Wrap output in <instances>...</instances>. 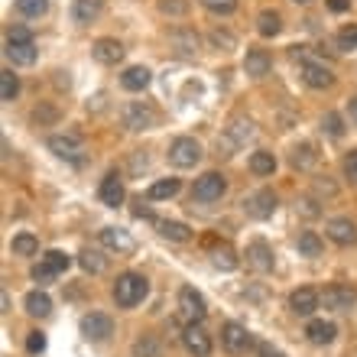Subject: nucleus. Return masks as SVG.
I'll use <instances>...</instances> for the list:
<instances>
[{
  "mask_svg": "<svg viewBox=\"0 0 357 357\" xmlns=\"http://www.w3.org/2000/svg\"><path fill=\"white\" fill-rule=\"evenodd\" d=\"M121 85L127 88V91H143V88L150 85V68H143V66L127 68L121 75Z\"/></svg>",
  "mask_w": 357,
  "mask_h": 357,
  "instance_id": "393cba45",
  "label": "nucleus"
},
{
  "mask_svg": "<svg viewBox=\"0 0 357 357\" xmlns=\"http://www.w3.org/2000/svg\"><path fill=\"white\" fill-rule=\"evenodd\" d=\"M26 312L29 315H36V319L49 315V312H52V302H49L46 292H29L26 296Z\"/></svg>",
  "mask_w": 357,
  "mask_h": 357,
  "instance_id": "cd10ccee",
  "label": "nucleus"
},
{
  "mask_svg": "<svg viewBox=\"0 0 357 357\" xmlns=\"http://www.w3.org/2000/svg\"><path fill=\"white\" fill-rule=\"evenodd\" d=\"M260 357H282L276 348H270V344H260Z\"/></svg>",
  "mask_w": 357,
  "mask_h": 357,
  "instance_id": "864d4df0",
  "label": "nucleus"
},
{
  "mask_svg": "<svg viewBox=\"0 0 357 357\" xmlns=\"http://www.w3.org/2000/svg\"><path fill=\"white\" fill-rule=\"evenodd\" d=\"M91 56L101 62V66H117L123 59V46L117 43V39H98L91 46Z\"/></svg>",
  "mask_w": 357,
  "mask_h": 357,
  "instance_id": "f3484780",
  "label": "nucleus"
},
{
  "mask_svg": "<svg viewBox=\"0 0 357 357\" xmlns=\"http://www.w3.org/2000/svg\"><path fill=\"white\" fill-rule=\"evenodd\" d=\"M338 49H357V26H344L338 33Z\"/></svg>",
  "mask_w": 357,
  "mask_h": 357,
  "instance_id": "a18cd8bd",
  "label": "nucleus"
},
{
  "mask_svg": "<svg viewBox=\"0 0 357 357\" xmlns=\"http://www.w3.org/2000/svg\"><path fill=\"white\" fill-rule=\"evenodd\" d=\"M3 52L13 66H33L36 62V43H7Z\"/></svg>",
  "mask_w": 357,
  "mask_h": 357,
  "instance_id": "412c9836",
  "label": "nucleus"
},
{
  "mask_svg": "<svg viewBox=\"0 0 357 357\" xmlns=\"http://www.w3.org/2000/svg\"><path fill=\"white\" fill-rule=\"evenodd\" d=\"M205 299H202V292H195L192 286H182L178 289V315L188 321V325H198V321L205 319Z\"/></svg>",
  "mask_w": 357,
  "mask_h": 357,
  "instance_id": "20e7f679",
  "label": "nucleus"
},
{
  "mask_svg": "<svg viewBox=\"0 0 357 357\" xmlns=\"http://www.w3.org/2000/svg\"><path fill=\"white\" fill-rule=\"evenodd\" d=\"M198 160H202V146H198V140H192V137H178V140H172L169 162L176 166V169H192Z\"/></svg>",
  "mask_w": 357,
  "mask_h": 357,
  "instance_id": "f03ea898",
  "label": "nucleus"
},
{
  "mask_svg": "<svg viewBox=\"0 0 357 357\" xmlns=\"http://www.w3.org/2000/svg\"><path fill=\"white\" fill-rule=\"evenodd\" d=\"M211 43H215L218 49H234V36H231L227 29H215V33H211Z\"/></svg>",
  "mask_w": 357,
  "mask_h": 357,
  "instance_id": "de8ad7c7",
  "label": "nucleus"
},
{
  "mask_svg": "<svg viewBox=\"0 0 357 357\" xmlns=\"http://www.w3.org/2000/svg\"><path fill=\"white\" fill-rule=\"evenodd\" d=\"M227 192V182L221 172H205V176L195 182V188H192V198L195 202H205V205H211V202H221V195Z\"/></svg>",
  "mask_w": 357,
  "mask_h": 357,
  "instance_id": "7ed1b4c3",
  "label": "nucleus"
},
{
  "mask_svg": "<svg viewBox=\"0 0 357 357\" xmlns=\"http://www.w3.org/2000/svg\"><path fill=\"white\" fill-rule=\"evenodd\" d=\"M101 202H104L107 208H117V205L123 202V185H121V178L114 176V172L101 182Z\"/></svg>",
  "mask_w": 357,
  "mask_h": 357,
  "instance_id": "b1692460",
  "label": "nucleus"
},
{
  "mask_svg": "<svg viewBox=\"0 0 357 357\" xmlns=\"http://www.w3.org/2000/svg\"><path fill=\"white\" fill-rule=\"evenodd\" d=\"M29 276H33V280H36V282H39V286H49V282L56 280L59 273H52V270H49V266H46V264H43V260H39V264H36V266H33V270H29Z\"/></svg>",
  "mask_w": 357,
  "mask_h": 357,
  "instance_id": "37998d69",
  "label": "nucleus"
},
{
  "mask_svg": "<svg viewBox=\"0 0 357 357\" xmlns=\"http://www.w3.org/2000/svg\"><path fill=\"white\" fill-rule=\"evenodd\" d=\"M273 169H276V160H273V153L260 150L250 156V172H257V176H273Z\"/></svg>",
  "mask_w": 357,
  "mask_h": 357,
  "instance_id": "c756f323",
  "label": "nucleus"
},
{
  "mask_svg": "<svg viewBox=\"0 0 357 357\" xmlns=\"http://www.w3.org/2000/svg\"><path fill=\"white\" fill-rule=\"evenodd\" d=\"M160 13H166V17H185L188 0H160Z\"/></svg>",
  "mask_w": 357,
  "mask_h": 357,
  "instance_id": "ea45409f",
  "label": "nucleus"
},
{
  "mask_svg": "<svg viewBox=\"0 0 357 357\" xmlns=\"http://www.w3.org/2000/svg\"><path fill=\"white\" fill-rule=\"evenodd\" d=\"M348 111H351V121L357 123V94H354V98H351V101H348Z\"/></svg>",
  "mask_w": 357,
  "mask_h": 357,
  "instance_id": "5fc2aeb1",
  "label": "nucleus"
},
{
  "mask_svg": "<svg viewBox=\"0 0 357 357\" xmlns=\"http://www.w3.org/2000/svg\"><path fill=\"white\" fill-rule=\"evenodd\" d=\"M17 10L23 17H43L49 10V0H17Z\"/></svg>",
  "mask_w": 357,
  "mask_h": 357,
  "instance_id": "e433bc0d",
  "label": "nucleus"
},
{
  "mask_svg": "<svg viewBox=\"0 0 357 357\" xmlns=\"http://www.w3.org/2000/svg\"><path fill=\"white\" fill-rule=\"evenodd\" d=\"M257 137L254 130V121H247V117H234V121L227 123V130H225V146H247V143Z\"/></svg>",
  "mask_w": 357,
  "mask_h": 357,
  "instance_id": "9b49d317",
  "label": "nucleus"
},
{
  "mask_svg": "<svg viewBox=\"0 0 357 357\" xmlns=\"http://www.w3.org/2000/svg\"><path fill=\"white\" fill-rule=\"evenodd\" d=\"M325 231H328V237L335 241V244H341V247H348V244H354L357 241V227H354L351 218H331L328 225H325Z\"/></svg>",
  "mask_w": 357,
  "mask_h": 357,
  "instance_id": "dca6fc26",
  "label": "nucleus"
},
{
  "mask_svg": "<svg viewBox=\"0 0 357 357\" xmlns=\"http://www.w3.org/2000/svg\"><path fill=\"white\" fill-rule=\"evenodd\" d=\"M321 130L328 133V137H335V140H338L341 133H344V123H341L338 114H325V117H321Z\"/></svg>",
  "mask_w": 357,
  "mask_h": 357,
  "instance_id": "a19ab883",
  "label": "nucleus"
},
{
  "mask_svg": "<svg viewBox=\"0 0 357 357\" xmlns=\"http://www.w3.org/2000/svg\"><path fill=\"white\" fill-rule=\"evenodd\" d=\"M78 264L85 266L88 273H101L104 270V257L98 254V250H82V254H78Z\"/></svg>",
  "mask_w": 357,
  "mask_h": 357,
  "instance_id": "4c0bfd02",
  "label": "nucleus"
},
{
  "mask_svg": "<svg viewBox=\"0 0 357 357\" xmlns=\"http://www.w3.org/2000/svg\"><path fill=\"white\" fill-rule=\"evenodd\" d=\"M26 351L29 354H43V351H46V335H43V331H29Z\"/></svg>",
  "mask_w": 357,
  "mask_h": 357,
  "instance_id": "c03bdc74",
  "label": "nucleus"
},
{
  "mask_svg": "<svg viewBox=\"0 0 357 357\" xmlns=\"http://www.w3.org/2000/svg\"><path fill=\"white\" fill-rule=\"evenodd\" d=\"M315 160H319V156H315V146H312V143H302V146L292 150V166H296V169H312Z\"/></svg>",
  "mask_w": 357,
  "mask_h": 357,
  "instance_id": "c85d7f7f",
  "label": "nucleus"
},
{
  "mask_svg": "<svg viewBox=\"0 0 357 357\" xmlns=\"http://www.w3.org/2000/svg\"><path fill=\"white\" fill-rule=\"evenodd\" d=\"M43 264H46L52 273H66L68 266H72V257L62 254V250H49V254L43 257Z\"/></svg>",
  "mask_w": 357,
  "mask_h": 357,
  "instance_id": "c9c22d12",
  "label": "nucleus"
},
{
  "mask_svg": "<svg viewBox=\"0 0 357 357\" xmlns=\"http://www.w3.org/2000/svg\"><path fill=\"white\" fill-rule=\"evenodd\" d=\"M305 335H309L312 344H331V341H335V335H338V328H335L331 321H325V319H315V321H309Z\"/></svg>",
  "mask_w": 357,
  "mask_h": 357,
  "instance_id": "4be33fe9",
  "label": "nucleus"
},
{
  "mask_svg": "<svg viewBox=\"0 0 357 357\" xmlns=\"http://www.w3.org/2000/svg\"><path fill=\"white\" fill-rule=\"evenodd\" d=\"M169 46L176 49L182 59H195L198 56V46H202V39H198L195 29H172V33H169Z\"/></svg>",
  "mask_w": 357,
  "mask_h": 357,
  "instance_id": "4468645a",
  "label": "nucleus"
},
{
  "mask_svg": "<svg viewBox=\"0 0 357 357\" xmlns=\"http://www.w3.org/2000/svg\"><path fill=\"white\" fill-rule=\"evenodd\" d=\"M211 13H218V17H227V13H234L237 10V0H202Z\"/></svg>",
  "mask_w": 357,
  "mask_h": 357,
  "instance_id": "79ce46f5",
  "label": "nucleus"
},
{
  "mask_svg": "<svg viewBox=\"0 0 357 357\" xmlns=\"http://www.w3.org/2000/svg\"><path fill=\"white\" fill-rule=\"evenodd\" d=\"M247 260H250V266L260 273H270L273 270V250L264 244V241H254V244L247 247Z\"/></svg>",
  "mask_w": 357,
  "mask_h": 357,
  "instance_id": "aec40b11",
  "label": "nucleus"
},
{
  "mask_svg": "<svg viewBox=\"0 0 357 357\" xmlns=\"http://www.w3.org/2000/svg\"><path fill=\"white\" fill-rule=\"evenodd\" d=\"M101 10H104V0H75L72 3V17H75V23L88 26V23H94L101 17Z\"/></svg>",
  "mask_w": 357,
  "mask_h": 357,
  "instance_id": "6ab92c4d",
  "label": "nucleus"
},
{
  "mask_svg": "<svg viewBox=\"0 0 357 357\" xmlns=\"http://www.w3.org/2000/svg\"><path fill=\"white\" fill-rule=\"evenodd\" d=\"M49 150L56 153L59 160H68V162H82V153H85L75 133H56V137H49Z\"/></svg>",
  "mask_w": 357,
  "mask_h": 357,
  "instance_id": "423d86ee",
  "label": "nucleus"
},
{
  "mask_svg": "<svg viewBox=\"0 0 357 357\" xmlns=\"http://www.w3.org/2000/svg\"><path fill=\"white\" fill-rule=\"evenodd\" d=\"M82 335H85L88 341H104L114 335V321L107 319V315H101V312H91V315H85L82 319Z\"/></svg>",
  "mask_w": 357,
  "mask_h": 357,
  "instance_id": "f8f14e48",
  "label": "nucleus"
},
{
  "mask_svg": "<svg viewBox=\"0 0 357 357\" xmlns=\"http://www.w3.org/2000/svg\"><path fill=\"white\" fill-rule=\"evenodd\" d=\"M133 215H137V218H153V211H150V208H137V211H133Z\"/></svg>",
  "mask_w": 357,
  "mask_h": 357,
  "instance_id": "6e6d98bb",
  "label": "nucleus"
},
{
  "mask_svg": "<svg viewBox=\"0 0 357 357\" xmlns=\"http://www.w3.org/2000/svg\"><path fill=\"white\" fill-rule=\"evenodd\" d=\"M302 72V82L309 88H331V82H335V75H331L328 66H321V62H315V59H305L299 66Z\"/></svg>",
  "mask_w": 357,
  "mask_h": 357,
  "instance_id": "9d476101",
  "label": "nucleus"
},
{
  "mask_svg": "<svg viewBox=\"0 0 357 357\" xmlns=\"http://www.w3.org/2000/svg\"><path fill=\"white\" fill-rule=\"evenodd\" d=\"M156 123V111L146 101H130L123 107V127L127 130H150Z\"/></svg>",
  "mask_w": 357,
  "mask_h": 357,
  "instance_id": "39448f33",
  "label": "nucleus"
},
{
  "mask_svg": "<svg viewBox=\"0 0 357 357\" xmlns=\"http://www.w3.org/2000/svg\"><path fill=\"white\" fill-rule=\"evenodd\" d=\"M319 299H321V305L331 312H351L357 302V292L351 289V286H328Z\"/></svg>",
  "mask_w": 357,
  "mask_h": 357,
  "instance_id": "0eeeda50",
  "label": "nucleus"
},
{
  "mask_svg": "<svg viewBox=\"0 0 357 357\" xmlns=\"http://www.w3.org/2000/svg\"><path fill=\"white\" fill-rule=\"evenodd\" d=\"M257 29H260V36H280V29H282V20L276 10H264L260 17H257Z\"/></svg>",
  "mask_w": 357,
  "mask_h": 357,
  "instance_id": "a878e982",
  "label": "nucleus"
},
{
  "mask_svg": "<svg viewBox=\"0 0 357 357\" xmlns=\"http://www.w3.org/2000/svg\"><path fill=\"white\" fill-rule=\"evenodd\" d=\"M296 3H309V0H296Z\"/></svg>",
  "mask_w": 357,
  "mask_h": 357,
  "instance_id": "4d7b16f0",
  "label": "nucleus"
},
{
  "mask_svg": "<svg viewBox=\"0 0 357 357\" xmlns=\"http://www.w3.org/2000/svg\"><path fill=\"white\" fill-rule=\"evenodd\" d=\"M10 247H13V254H17V257H33L39 250V241L33 234H17Z\"/></svg>",
  "mask_w": 357,
  "mask_h": 357,
  "instance_id": "473e14b6",
  "label": "nucleus"
},
{
  "mask_svg": "<svg viewBox=\"0 0 357 357\" xmlns=\"http://www.w3.org/2000/svg\"><path fill=\"white\" fill-rule=\"evenodd\" d=\"M296 250L299 257H319L321 254V237L315 231H302L299 241H296Z\"/></svg>",
  "mask_w": 357,
  "mask_h": 357,
  "instance_id": "bb28decb",
  "label": "nucleus"
},
{
  "mask_svg": "<svg viewBox=\"0 0 357 357\" xmlns=\"http://www.w3.org/2000/svg\"><path fill=\"white\" fill-rule=\"evenodd\" d=\"M133 354L137 357H160V344H156L150 335H143V338H137V344H133Z\"/></svg>",
  "mask_w": 357,
  "mask_h": 357,
  "instance_id": "58836bf2",
  "label": "nucleus"
},
{
  "mask_svg": "<svg viewBox=\"0 0 357 357\" xmlns=\"http://www.w3.org/2000/svg\"><path fill=\"white\" fill-rule=\"evenodd\" d=\"M289 305H292V312H296V315H312V312L321 305V299H319V292H315V289L302 286V289H296L289 296Z\"/></svg>",
  "mask_w": 357,
  "mask_h": 357,
  "instance_id": "a211bd4d",
  "label": "nucleus"
},
{
  "mask_svg": "<svg viewBox=\"0 0 357 357\" xmlns=\"http://www.w3.org/2000/svg\"><path fill=\"white\" fill-rule=\"evenodd\" d=\"M250 331L244 328V325H237V321H227L225 328H221V344H225L231 354H244L247 348H250Z\"/></svg>",
  "mask_w": 357,
  "mask_h": 357,
  "instance_id": "1a4fd4ad",
  "label": "nucleus"
},
{
  "mask_svg": "<svg viewBox=\"0 0 357 357\" xmlns=\"http://www.w3.org/2000/svg\"><path fill=\"white\" fill-rule=\"evenodd\" d=\"M244 72L250 78H264L266 72H270V56H266L264 49H250L244 59Z\"/></svg>",
  "mask_w": 357,
  "mask_h": 357,
  "instance_id": "5701e85b",
  "label": "nucleus"
},
{
  "mask_svg": "<svg viewBox=\"0 0 357 357\" xmlns=\"http://www.w3.org/2000/svg\"><path fill=\"white\" fill-rule=\"evenodd\" d=\"M296 208H299V211H302L305 218H315V215H319V208H315V202H312V198H302V202H299Z\"/></svg>",
  "mask_w": 357,
  "mask_h": 357,
  "instance_id": "8fccbe9b",
  "label": "nucleus"
},
{
  "mask_svg": "<svg viewBox=\"0 0 357 357\" xmlns=\"http://www.w3.org/2000/svg\"><path fill=\"white\" fill-rule=\"evenodd\" d=\"M176 192H178V178H160V182H153L150 185L153 202H160V198H172Z\"/></svg>",
  "mask_w": 357,
  "mask_h": 357,
  "instance_id": "2f4dec72",
  "label": "nucleus"
},
{
  "mask_svg": "<svg viewBox=\"0 0 357 357\" xmlns=\"http://www.w3.org/2000/svg\"><path fill=\"white\" fill-rule=\"evenodd\" d=\"M328 10L331 13H344V10H351V0H328Z\"/></svg>",
  "mask_w": 357,
  "mask_h": 357,
  "instance_id": "3c124183",
  "label": "nucleus"
},
{
  "mask_svg": "<svg viewBox=\"0 0 357 357\" xmlns=\"http://www.w3.org/2000/svg\"><path fill=\"white\" fill-rule=\"evenodd\" d=\"M20 94V78L13 72H0V98L3 101H13Z\"/></svg>",
  "mask_w": 357,
  "mask_h": 357,
  "instance_id": "72a5a7b5",
  "label": "nucleus"
},
{
  "mask_svg": "<svg viewBox=\"0 0 357 357\" xmlns=\"http://www.w3.org/2000/svg\"><path fill=\"white\" fill-rule=\"evenodd\" d=\"M211 264H215L218 270L231 273V270L237 266V257H234V250H231V247H218L215 254H211Z\"/></svg>",
  "mask_w": 357,
  "mask_h": 357,
  "instance_id": "f704fd0d",
  "label": "nucleus"
},
{
  "mask_svg": "<svg viewBox=\"0 0 357 357\" xmlns=\"http://www.w3.org/2000/svg\"><path fill=\"white\" fill-rule=\"evenodd\" d=\"M244 211L250 218H270L273 211H276V195H273L270 188H260V192H254V195H247L244 198Z\"/></svg>",
  "mask_w": 357,
  "mask_h": 357,
  "instance_id": "6e6552de",
  "label": "nucleus"
},
{
  "mask_svg": "<svg viewBox=\"0 0 357 357\" xmlns=\"http://www.w3.org/2000/svg\"><path fill=\"white\" fill-rule=\"evenodd\" d=\"M101 244L107 247V250H114V254H133V250H137V241H133L123 227H104Z\"/></svg>",
  "mask_w": 357,
  "mask_h": 357,
  "instance_id": "2eb2a0df",
  "label": "nucleus"
},
{
  "mask_svg": "<svg viewBox=\"0 0 357 357\" xmlns=\"http://www.w3.org/2000/svg\"><path fill=\"white\" fill-rule=\"evenodd\" d=\"M182 344H185L188 354H195V357L211 354V338H208V331L202 328V325H185V331H182Z\"/></svg>",
  "mask_w": 357,
  "mask_h": 357,
  "instance_id": "ddd939ff",
  "label": "nucleus"
},
{
  "mask_svg": "<svg viewBox=\"0 0 357 357\" xmlns=\"http://www.w3.org/2000/svg\"><path fill=\"white\" fill-rule=\"evenodd\" d=\"M33 117H36V121H52V117H56V111H52V107H43V111H33Z\"/></svg>",
  "mask_w": 357,
  "mask_h": 357,
  "instance_id": "603ef678",
  "label": "nucleus"
},
{
  "mask_svg": "<svg viewBox=\"0 0 357 357\" xmlns=\"http://www.w3.org/2000/svg\"><path fill=\"white\" fill-rule=\"evenodd\" d=\"M7 43H33V33L26 26H13L7 33Z\"/></svg>",
  "mask_w": 357,
  "mask_h": 357,
  "instance_id": "09e8293b",
  "label": "nucleus"
},
{
  "mask_svg": "<svg viewBox=\"0 0 357 357\" xmlns=\"http://www.w3.org/2000/svg\"><path fill=\"white\" fill-rule=\"evenodd\" d=\"M160 234L166 237V241H178V244H185L188 237H192V231H188L185 225H178V221H162Z\"/></svg>",
  "mask_w": 357,
  "mask_h": 357,
  "instance_id": "7c9ffc66",
  "label": "nucleus"
},
{
  "mask_svg": "<svg viewBox=\"0 0 357 357\" xmlns=\"http://www.w3.org/2000/svg\"><path fill=\"white\" fill-rule=\"evenodd\" d=\"M344 176H348L351 185H357V150H351L344 156Z\"/></svg>",
  "mask_w": 357,
  "mask_h": 357,
  "instance_id": "49530a36",
  "label": "nucleus"
},
{
  "mask_svg": "<svg viewBox=\"0 0 357 357\" xmlns=\"http://www.w3.org/2000/svg\"><path fill=\"white\" fill-rule=\"evenodd\" d=\"M146 292H150V282L143 280L140 273H123V276H117V282H114V302H117L121 309L140 305V302L146 299Z\"/></svg>",
  "mask_w": 357,
  "mask_h": 357,
  "instance_id": "f257e3e1",
  "label": "nucleus"
}]
</instances>
